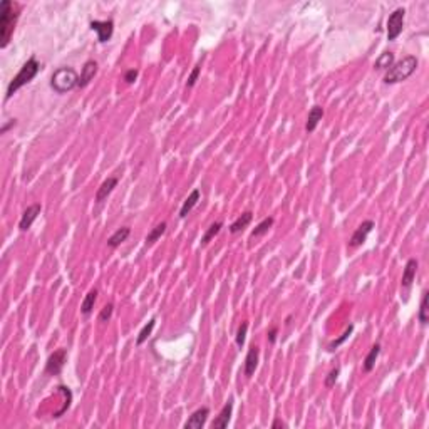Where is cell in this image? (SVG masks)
Returning <instances> with one entry per match:
<instances>
[{"instance_id":"1","label":"cell","mask_w":429,"mask_h":429,"mask_svg":"<svg viewBox=\"0 0 429 429\" xmlns=\"http://www.w3.org/2000/svg\"><path fill=\"white\" fill-rule=\"evenodd\" d=\"M19 12H21L19 3L12 2V0L0 2V47L9 46L19 19Z\"/></svg>"},{"instance_id":"2","label":"cell","mask_w":429,"mask_h":429,"mask_svg":"<svg viewBox=\"0 0 429 429\" xmlns=\"http://www.w3.org/2000/svg\"><path fill=\"white\" fill-rule=\"evenodd\" d=\"M418 69V59L414 55H406L401 61L394 62L391 67L386 71V76H384V82L386 84H396V82H403L406 81L407 77H411L412 74Z\"/></svg>"},{"instance_id":"3","label":"cell","mask_w":429,"mask_h":429,"mask_svg":"<svg viewBox=\"0 0 429 429\" xmlns=\"http://www.w3.org/2000/svg\"><path fill=\"white\" fill-rule=\"evenodd\" d=\"M39 71H41V64L37 62V59H35V57H30L29 61H27L21 67L19 74L10 81L9 87H7V99L12 98V96H14L19 89H21V87L25 86V84H29L32 79H34L35 76L39 74Z\"/></svg>"},{"instance_id":"4","label":"cell","mask_w":429,"mask_h":429,"mask_svg":"<svg viewBox=\"0 0 429 429\" xmlns=\"http://www.w3.org/2000/svg\"><path fill=\"white\" fill-rule=\"evenodd\" d=\"M79 86V74L72 67H61L52 74L50 87L57 94H66Z\"/></svg>"},{"instance_id":"5","label":"cell","mask_w":429,"mask_h":429,"mask_svg":"<svg viewBox=\"0 0 429 429\" xmlns=\"http://www.w3.org/2000/svg\"><path fill=\"white\" fill-rule=\"evenodd\" d=\"M404 17H406V10L404 9H396L389 15L387 19V39L389 41H396L401 35L404 27Z\"/></svg>"},{"instance_id":"6","label":"cell","mask_w":429,"mask_h":429,"mask_svg":"<svg viewBox=\"0 0 429 429\" xmlns=\"http://www.w3.org/2000/svg\"><path fill=\"white\" fill-rule=\"evenodd\" d=\"M66 359H67V351L66 349H59L55 351L54 354H50V357L47 359V364H46V372L50 376H59L66 364Z\"/></svg>"},{"instance_id":"7","label":"cell","mask_w":429,"mask_h":429,"mask_svg":"<svg viewBox=\"0 0 429 429\" xmlns=\"http://www.w3.org/2000/svg\"><path fill=\"white\" fill-rule=\"evenodd\" d=\"M91 29L94 32H98V41L99 42H107L111 37H113L114 32V22L111 21H92L91 22Z\"/></svg>"},{"instance_id":"8","label":"cell","mask_w":429,"mask_h":429,"mask_svg":"<svg viewBox=\"0 0 429 429\" xmlns=\"http://www.w3.org/2000/svg\"><path fill=\"white\" fill-rule=\"evenodd\" d=\"M372 228H374V222H372V220H366V222H362L357 227V230L354 231V235H352V238H351V242H349V245H351L352 248L362 245V243L366 242L367 235L372 231Z\"/></svg>"},{"instance_id":"9","label":"cell","mask_w":429,"mask_h":429,"mask_svg":"<svg viewBox=\"0 0 429 429\" xmlns=\"http://www.w3.org/2000/svg\"><path fill=\"white\" fill-rule=\"evenodd\" d=\"M41 210H42V206L39 203H34V204H30V206H27V210L22 213L19 228H21L22 231L29 230V228L32 227V223H34L35 220H37V216L41 215Z\"/></svg>"},{"instance_id":"10","label":"cell","mask_w":429,"mask_h":429,"mask_svg":"<svg viewBox=\"0 0 429 429\" xmlns=\"http://www.w3.org/2000/svg\"><path fill=\"white\" fill-rule=\"evenodd\" d=\"M208 414H210V409H208V407L196 409L193 414L190 416V419L186 421L184 428H186V429H202L204 426V423H206Z\"/></svg>"},{"instance_id":"11","label":"cell","mask_w":429,"mask_h":429,"mask_svg":"<svg viewBox=\"0 0 429 429\" xmlns=\"http://www.w3.org/2000/svg\"><path fill=\"white\" fill-rule=\"evenodd\" d=\"M118 186V178L116 176H111V178L104 179L101 186L98 188V193H96V202L98 203H102L104 200L107 198L111 193H113V190Z\"/></svg>"},{"instance_id":"12","label":"cell","mask_w":429,"mask_h":429,"mask_svg":"<svg viewBox=\"0 0 429 429\" xmlns=\"http://www.w3.org/2000/svg\"><path fill=\"white\" fill-rule=\"evenodd\" d=\"M96 72H98V62L96 61H87L84 64L82 72L79 76V86L77 87H86L92 79H94Z\"/></svg>"},{"instance_id":"13","label":"cell","mask_w":429,"mask_h":429,"mask_svg":"<svg viewBox=\"0 0 429 429\" xmlns=\"http://www.w3.org/2000/svg\"><path fill=\"white\" fill-rule=\"evenodd\" d=\"M416 272H418V260L416 258H411L407 260L406 263V268H404V274H403V280H401V285L404 288H409L412 285L416 278Z\"/></svg>"},{"instance_id":"14","label":"cell","mask_w":429,"mask_h":429,"mask_svg":"<svg viewBox=\"0 0 429 429\" xmlns=\"http://www.w3.org/2000/svg\"><path fill=\"white\" fill-rule=\"evenodd\" d=\"M231 412H233V401H228V403L223 406V409L220 411V414L216 416L215 421H213V428H227L228 423H230V418H231Z\"/></svg>"},{"instance_id":"15","label":"cell","mask_w":429,"mask_h":429,"mask_svg":"<svg viewBox=\"0 0 429 429\" xmlns=\"http://www.w3.org/2000/svg\"><path fill=\"white\" fill-rule=\"evenodd\" d=\"M258 355H260V349L256 346H252L248 349V354L245 357V376H248V378L253 374L256 366H258Z\"/></svg>"},{"instance_id":"16","label":"cell","mask_w":429,"mask_h":429,"mask_svg":"<svg viewBox=\"0 0 429 429\" xmlns=\"http://www.w3.org/2000/svg\"><path fill=\"white\" fill-rule=\"evenodd\" d=\"M324 118V109L320 106H314L310 111H308V118H307V124H305V129L307 133H314L315 127L319 126V123L322 121Z\"/></svg>"},{"instance_id":"17","label":"cell","mask_w":429,"mask_h":429,"mask_svg":"<svg viewBox=\"0 0 429 429\" xmlns=\"http://www.w3.org/2000/svg\"><path fill=\"white\" fill-rule=\"evenodd\" d=\"M200 196H202V193H200V190H193V191H191V193H190V196H188V198L184 200V203H183L181 210H179V216H181V218H186L188 213H190V211L196 206V203L200 202Z\"/></svg>"},{"instance_id":"18","label":"cell","mask_w":429,"mask_h":429,"mask_svg":"<svg viewBox=\"0 0 429 429\" xmlns=\"http://www.w3.org/2000/svg\"><path fill=\"white\" fill-rule=\"evenodd\" d=\"M129 233H131V230L127 227L119 228V230H116L114 233L111 235L109 238H107V245H109L111 248H118L123 242H126L127 236H129Z\"/></svg>"},{"instance_id":"19","label":"cell","mask_w":429,"mask_h":429,"mask_svg":"<svg viewBox=\"0 0 429 429\" xmlns=\"http://www.w3.org/2000/svg\"><path fill=\"white\" fill-rule=\"evenodd\" d=\"M252 218H253V213H252V211H245V213H243L242 216H238V218L231 223L230 231L231 233H238V231H242L243 228H247L248 225H250Z\"/></svg>"},{"instance_id":"20","label":"cell","mask_w":429,"mask_h":429,"mask_svg":"<svg viewBox=\"0 0 429 429\" xmlns=\"http://www.w3.org/2000/svg\"><path fill=\"white\" fill-rule=\"evenodd\" d=\"M96 299H98V290H96V288H92V290L87 292V295L84 297V300H82V303H81L82 315H89L91 314L92 308H94Z\"/></svg>"},{"instance_id":"21","label":"cell","mask_w":429,"mask_h":429,"mask_svg":"<svg viewBox=\"0 0 429 429\" xmlns=\"http://www.w3.org/2000/svg\"><path fill=\"white\" fill-rule=\"evenodd\" d=\"M379 354H380V346H379V344H376V346H372V347H371V351H369L367 357L364 359V371H366V372H371L372 369H374L376 360H378Z\"/></svg>"},{"instance_id":"22","label":"cell","mask_w":429,"mask_h":429,"mask_svg":"<svg viewBox=\"0 0 429 429\" xmlns=\"http://www.w3.org/2000/svg\"><path fill=\"white\" fill-rule=\"evenodd\" d=\"M57 389H59V392H62V394H64V404H62V407L59 409L57 412H54V418H61L64 412H66L67 409L71 407V403H72V392L69 391V387H66V386H59Z\"/></svg>"},{"instance_id":"23","label":"cell","mask_w":429,"mask_h":429,"mask_svg":"<svg viewBox=\"0 0 429 429\" xmlns=\"http://www.w3.org/2000/svg\"><path fill=\"white\" fill-rule=\"evenodd\" d=\"M392 64H394V54H392V52H384V54H380L378 61H376L374 67L378 71H387Z\"/></svg>"},{"instance_id":"24","label":"cell","mask_w":429,"mask_h":429,"mask_svg":"<svg viewBox=\"0 0 429 429\" xmlns=\"http://www.w3.org/2000/svg\"><path fill=\"white\" fill-rule=\"evenodd\" d=\"M222 227H223V223H222V222H215L213 225H210V228H208L206 233H204V235H203V238H202V245H208V243H210V240H211V238H215V235H218V233H220V230H222Z\"/></svg>"},{"instance_id":"25","label":"cell","mask_w":429,"mask_h":429,"mask_svg":"<svg viewBox=\"0 0 429 429\" xmlns=\"http://www.w3.org/2000/svg\"><path fill=\"white\" fill-rule=\"evenodd\" d=\"M272 225H274V218H272V216H268V218H265L263 220V222H260L258 225H256V228L253 231H252V236H262V235H265L268 230H270L272 228Z\"/></svg>"},{"instance_id":"26","label":"cell","mask_w":429,"mask_h":429,"mask_svg":"<svg viewBox=\"0 0 429 429\" xmlns=\"http://www.w3.org/2000/svg\"><path fill=\"white\" fill-rule=\"evenodd\" d=\"M154 326H156V320H154V319H151L150 322H148L146 326L143 327V330L139 332V335H138V340H136V344H138V346H141V344L146 342L148 337H150V335H151V332H153Z\"/></svg>"},{"instance_id":"27","label":"cell","mask_w":429,"mask_h":429,"mask_svg":"<svg viewBox=\"0 0 429 429\" xmlns=\"http://www.w3.org/2000/svg\"><path fill=\"white\" fill-rule=\"evenodd\" d=\"M428 297H429V292L424 290L423 294V299H421V308H419V322L423 324V326H426L428 324Z\"/></svg>"},{"instance_id":"28","label":"cell","mask_w":429,"mask_h":429,"mask_svg":"<svg viewBox=\"0 0 429 429\" xmlns=\"http://www.w3.org/2000/svg\"><path fill=\"white\" fill-rule=\"evenodd\" d=\"M164 231H166V223H159V225H156L153 230L150 231V233H148V236H146V243H154L156 240L159 238V236H161Z\"/></svg>"},{"instance_id":"29","label":"cell","mask_w":429,"mask_h":429,"mask_svg":"<svg viewBox=\"0 0 429 429\" xmlns=\"http://www.w3.org/2000/svg\"><path fill=\"white\" fill-rule=\"evenodd\" d=\"M352 330H354V326H349L346 330H344V334L340 335L339 339H335V340H332L330 344H328V351H335V349H337L339 346H342L344 342H346V340L349 339V335L352 334Z\"/></svg>"},{"instance_id":"30","label":"cell","mask_w":429,"mask_h":429,"mask_svg":"<svg viewBox=\"0 0 429 429\" xmlns=\"http://www.w3.org/2000/svg\"><path fill=\"white\" fill-rule=\"evenodd\" d=\"M247 330H248V322H242V326L238 327V332H236V346L238 347H243V344H245Z\"/></svg>"},{"instance_id":"31","label":"cell","mask_w":429,"mask_h":429,"mask_svg":"<svg viewBox=\"0 0 429 429\" xmlns=\"http://www.w3.org/2000/svg\"><path fill=\"white\" fill-rule=\"evenodd\" d=\"M113 310H114L113 303H107V305H104L101 314H99V320H101V322H107V320L111 319V315H113Z\"/></svg>"},{"instance_id":"32","label":"cell","mask_w":429,"mask_h":429,"mask_svg":"<svg viewBox=\"0 0 429 429\" xmlns=\"http://www.w3.org/2000/svg\"><path fill=\"white\" fill-rule=\"evenodd\" d=\"M339 374H340V369H339V367L332 369V371L328 372V376L326 378V386H327V387H332V386H334L335 380H337V378H339Z\"/></svg>"},{"instance_id":"33","label":"cell","mask_w":429,"mask_h":429,"mask_svg":"<svg viewBox=\"0 0 429 429\" xmlns=\"http://www.w3.org/2000/svg\"><path fill=\"white\" fill-rule=\"evenodd\" d=\"M200 69H202V67H200V66H195V67H193V71H191V74L188 76V81H186V86H188V87H193L195 84H196V81H198Z\"/></svg>"},{"instance_id":"34","label":"cell","mask_w":429,"mask_h":429,"mask_svg":"<svg viewBox=\"0 0 429 429\" xmlns=\"http://www.w3.org/2000/svg\"><path fill=\"white\" fill-rule=\"evenodd\" d=\"M136 79H138V71L136 69H129L124 74V81H126L127 84H133Z\"/></svg>"},{"instance_id":"35","label":"cell","mask_w":429,"mask_h":429,"mask_svg":"<svg viewBox=\"0 0 429 429\" xmlns=\"http://www.w3.org/2000/svg\"><path fill=\"white\" fill-rule=\"evenodd\" d=\"M268 340H270L272 344H274L275 340H277V327H272L270 328V332H268Z\"/></svg>"},{"instance_id":"36","label":"cell","mask_w":429,"mask_h":429,"mask_svg":"<svg viewBox=\"0 0 429 429\" xmlns=\"http://www.w3.org/2000/svg\"><path fill=\"white\" fill-rule=\"evenodd\" d=\"M272 428H287V424L283 423L282 419H275L274 424H272Z\"/></svg>"}]
</instances>
